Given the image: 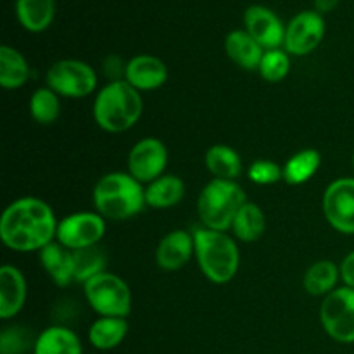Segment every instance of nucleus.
I'll use <instances>...</instances> for the list:
<instances>
[{"label": "nucleus", "instance_id": "1", "mask_svg": "<svg viewBox=\"0 0 354 354\" xmlns=\"http://www.w3.org/2000/svg\"><path fill=\"white\" fill-rule=\"evenodd\" d=\"M57 218L45 201L21 197L3 209L0 218V239L16 252H40L55 241Z\"/></svg>", "mask_w": 354, "mask_h": 354}, {"label": "nucleus", "instance_id": "2", "mask_svg": "<svg viewBox=\"0 0 354 354\" xmlns=\"http://www.w3.org/2000/svg\"><path fill=\"white\" fill-rule=\"evenodd\" d=\"M144 113L140 92L124 80L109 82L93 100V120L107 133H123L138 123Z\"/></svg>", "mask_w": 354, "mask_h": 354}, {"label": "nucleus", "instance_id": "3", "mask_svg": "<svg viewBox=\"0 0 354 354\" xmlns=\"http://www.w3.org/2000/svg\"><path fill=\"white\" fill-rule=\"evenodd\" d=\"M93 206L104 220H130L145 204V189L130 173L113 171L104 175L93 187Z\"/></svg>", "mask_w": 354, "mask_h": 354}, {"label": "nucleus", "instance_id": "4", "mask_svg": "<svg viewBox=\"0 0 354 354\" xmlns=\"http://www.w3.org/2000/svg\"><path fill=\"white\" fill-rule=\"evenodd\" d=\"M196 244V259L203 275L209 282L223 286L232 282L239 272L241 252L235 239L227 232L196 228L192 232Z\"/></svg>", "mask_w": 354, "mask_h": 354}, {"label": "nucleus", "instance_id": "5", "mask_svg": "<svg viewBox=\"0 0 354 354\" xmlns=\"http://www.w3.org/2000/svg\"><path fill=\"white\" fill-rule=\"evenodd\" d=\"M248 203L244 189L235 180L213 178L203 187L197 199V213L204 228L232 230L235 214Z\"/></svg>", "mask_w": 354, "mask_h": 354}, {"label": "nucleus", "instance_id": "6", "mask_svg": "<svg viewBox=\"0 0 354 354\" xmlns=\"http://www.w3.org/2000/svg\"><path fill=\"white\" fill-rule=\"evenodd\" d=\"M83 290L90 308L100 317H130L131 290L121 277L100 272L83 283Z\"/></svg>", "mask_w": 354, "mask_h": 354}, {"label": "nucleus", "instance_id": "7", "mask_svg": "<svg viewBox=\"0 0 354 354\" xmlns=\"http://www.w3.org/2000/svg\"><path fill=\"white\" fill-rule=\"evenodd\" d=\"M47 86L59 97L83 99L95 92L97 73L92 66L78 59H61L48 68Z\"/></svg>", "mask_w": 354, "mask_h": 354}, {"label": "nucleus", "instance_id": "8", "mask_svg": "<svg viewBox=\"0 0 354 354\" xmlns=\"http://www.w3.org/2000/svg\"><path fill=\"white\" fill-rule=\"evenodd\" d=\"M325 334L339 344H354V289L341 287L325 296L320 306Z\"/></svg>", "mask_w": 354, "mask_h": 354}, {"label": "nucleus", "instance_id": "9", "mask_svg": "<svg viewBox=\"0 0 354 354\" xmlns=\"http://www.w3.org/2000/svg\"><path fill=\"white\" fill-rule=\"evenodd\" d=\"M106 234V220L99 213L83 211L62 218L57 225L55 241L69 251L97 248Z\"/></svg>", "mask_w": 354, "mask_h": 354}, {"label": "nucleus", "instance_id": "10", "mask_svg": "<svg viewBox=\"0 0 354 354\" xmlns=\"http://www.w3.org/2000/svg\"><path fill=\"white\" fill-rule=\"evenodd\" d=\"M168 166V149L159 138L147 137L138 140L128 154V173L137 182L152 183L161 178Z\"/></svg>", "mask_w": 354, "mask_h": 354}, {"label": "nucleus", "instance_id": "11", "mask_svg": "<svg viewBox=\"0 0 354 354\" xmlns=\"http://www.w3.org/2000/svg\"><path fill=\"white\" fill-rule=\"evenodd\" d=\"M325 37V21L318 10H303L286 26L283 48L290 55H308L322 44Z\"/></svg>", "mask_w": 354, "mask_h": 354}, {"label": "nucleus", "instance_id": "12", "mask_svg": "<svg viewBox=\"0 0 354 354\" xmlns=\"http://www.w3.org/2000/svg\"><path fill=\"white\" fill-rule=\"evenodd\" d=\"M324 214L334 230L354 235V178H337L325 189Z\"/></svg>", "mask_w": 354, "mask_h": 354}, {"label": "nucleus", "instance_id": "13", "mask_svg": "<svg viewBox=\"0 0 354 354\" xmlns=\"http://www.w3.org/2000/svg\"><path fill=\"white\" fill-rule=\"evenodd\" d=\"M244 26L265 50L280 48L286 41V26L280 17L265 6H249L244 12Z\"/></svg>", "mask_w": 354, "mask_h": 354}, {"label": "nucleus", "instance_id": "14", "mask_svg": "<svg viewBox=\"0 0 354 354\" xmlns=\"http://www.w3.org/2000/svg\"><path fill=\"white\" fill-rule=\"evenodd\" d=\"M196 254L194 235L187 230H173L161 239L156 249V263L165 272L183 268Z\"/></svg>", "mask_w": 354, "mask_h": 354}, {"label": "nucleus", "instance_id": "15", "mask_svg": "<svg viewBox=\"0 0 354 354\" xmlns=\"http://www.w3.org/2000/svg\"><path fill=\"white\" fill-rule=\"evenodd\" d=\"M168 80V68L156 55L140 54L127 62L124 82L130 83L138 92H149L162 86Z\"/></svg>", "mask_w": 354, "mask_h": 354}, {"label": "nucleus", "instance_id": "16", "mask_svg": "<svg viewBox=\"0 0 354 354\" xmlns=\"http://www.w3.org/2000/svg\"><path fill=\"white\" fill-rule=\"evenodd\" d=\"M28 286L23 272L12 265L0 268V318L10 320L26 303Z\"/></svg>", "mask_w": 354, "mask_h": 354}, {"label": "nucleus", "instance_id": "17", "mask_svg": "<svg viewBox=\"0 0 354 354\" xmlns=\"http://www.w3.org/2000/svg\"><path fill=\"white\" fill-rule=\"evenodd\" d=\"M40 263L47 275L50 277L52 282L59 287H66L71 282H76V268H75V256L73 251L66 249L64 245L54 241L47 248L38 252Z\"/></svg>", "mask_w": 354, "mask_h": 354}, {"label": "nucleus", "instance_id": "18", "mask_svg": "<svg viewBox=\"0 0 354 354\" xmlns=\"http://www.w3.org/2000/svg\"><path fill=\"white\" fill-rule=\"evenodd\" d=\"M227 55L245 71H258L265 48L251 37L245 30H234L225 38Z\"/></svg>", "mask_w": 354, "mask_h": 354}, {"label": "nucleus", "instance_id": "19", "mask_svg": "<svg viewBox=\"0 0 354 354\" xmlns=\"http://www.w3.org/2000/svg\"><path fill=\"white\" fill-rule=\"evenodd\" d=\"M33 354H83V346L71 328L52 325L37 335Z\"/></svg>", "mask_w": 354, "mask_h": 354}, {"label": "nucleus", "instance_id": "20", "mask_svg": "<svg viewBox=\"0 0 354 354\" xmlns=\"http://www.w3.org/2000/svg\"><path fill=\"white\" fill-rule=\"evenodd\" d=\"M185 196V183L176 175H162L145 187V204L154 209H169Z\"/></svg>", "mask_w": 354, "mask_h": 354}, {"label": "nucleus", "instance_id": "21", "mask_svg": "<svg viewBox=\"0 0 354 354\" xmlns=\"http://www.w3.org/2000/svg\"><path fill=\"white\" fill-rule=\"evenodd\" d=\"M127 335V318L100 317L88 328V342L99 351H111V349L118 348Z\"/></svg>", "mask_w": 354, "mask_h": 354}, {"label": "nucleus", "instance_id": "22", "mask_svg": "<svg viewBox=\"0 0 354 354\" xmlns=\"http://www.w3.org/2000/svg\"><path fill=\"white\" fill-rule=\"evenodd\" d=\"M16 14L24 30L40 33L54 21L55 0H16Z\"/></svg>", "mask_w": 354, "mask_h": 354}, {"label": "nucleus", "instance_id": "23", "mask_svg": "<svg viewBox=\"0 0 354 354\" xmlns=\"http://www.w3.org/2000/svg\"><path fill=\"white\" fill-rule=\"evenodd\" d=\"M206 168L214 178L237 180L242 173V159L234 147L225 144L211 145L204 156Z\"/></svg>", "mask_w": 354, "mask_h": 354}, {"label": "nucleus", "instance_id": "24", "mask_svg": "<svg viewBox=\"0 0 354 354\" xmlns=\"http://www.w3.org/2000/svg\"><path fill=\"white\" fill-rule=\"evenodd\" d=\"M30 78V66L19 50L9 45L0 47V85L6 90H17Z\"/></svg>", "mask_w": 354, "mask_h": 354}, {"label": "nucleus", "instance_id": "25", "mask_svg": "<svg viewBox=\"0 0 354 354\" xmlns=\"http://www.w3.org/2000/svg\"><path fill=\"white\" fill-rule=\"evenodd\" d=\"M266 230V218L261 207L256 203H248L235 214L232 232L242 242H256L263 237Z\"/></svg>", "mask_w": 354, "mask_h": 354}, {"label": "nucleus", "instance_id": "26", "mask_svg": "<svg viewBox=\"0 0 354 354\" xmlns=\"http://www.w3.org/2000/svg\"><path fill=\"white\" fill-rule=\"evenodd\" d=\"M341 279V270L335 263L328 261V259H322V261L313 263L304 273L303 286L304 290L311 296H328L332 290L337 289V282Z\"/></svg>", "mask_w": 354, "mask_h": 354}, {"label": "nucleus", "instance_id": "27", "mask_svg": "<svg viewBox=\"0 0 354 354\" xmlns=\"http://www.w3.org/2000/svg\"><path fill=\"white\" fill-rule=\"evenodd\" d=\"M322 156L317 149H303L283 165V180L289 185H303L320 169Z\"/></svg>", "mask_w": 354, "mask_h": 354}, {"label": "nucleus", "instance_id": "28", "mask_svg": "<svg viewBox=\"0 0 354 354\" xmlns=\"http://www.w3.org/2000/svg\"><path fill=\"white\" fill-rule=\"evenodd\" d=\"M30 113L37 123L52 124L61 113L59 95L48 86L37 88L30 99Z\"/></svg>", "mask_w": 354, "mask_h": 354}, {"label": "nucleus", "instance_id": "29", "mask_svg": "<svg viewBox=\"0 0 354 354\" xmlns=\"http://www.w3.org/2000/svg\"><path fill=\"white\" fill-rule=\"evenodd\" d=\"M259 75L268 83H279L287 78L290 71V57L282 48H273V50H265V55L259 64Z\"/></svg>", "mask_w": 354, "mask_h": 354}, {"label": "nucleus", "instance_id": "30", "mask_svg": "<svg viewBox=\"0 0 354 354\" xmlns=\"http://www.w3.org/2000/svg\"><path fill=\"white\" fill-rule=\"evenodd\" d=\"M75 256V268H76V282H83L95 277L97 273L106 272V258L97 248L82 249V251H73Z\"/></svg>", "mask_w": 354, "mask_h": 354}, {"label": "nucleus", "instance_id": "31", "mask_svg": "<svg viewBox=\"0 0 354 354\" xmlns=\"http://www.w3.org/2000/svg\"><path fill=\"white\" fill-rule=\"evenodd\" d=\"M33 346L26 328L6 327L0 334V354H24L30 348L33 351Z\"/></svg>", "mask_w": 354, "mask_h": 354}, {"label": "nucleus", "instance_id": "32", "mask_svg": "<svg viewBox=\"0 0 354 354\" xmlns=\"http://www.w3.org/2000/svg\"><path fill=\"white\" fill-rule=\"evenodd\" d=\"M248 176L256 185H273L283 180V168L270 159H258L249 166Z\"/></svg>", "mask_w": 354, "mask_h": 354}, {"label": "nucleus", "instance_id": "33", "mask_svg": "<svg viewBox=\"0 0 354 354\" xmlns=\"http://www.w3.org/2000/svg\"><path fill=\"white\" fill-rule=\"evenodd\" d=\"M339 270H341V280L344 282V286L354 289V251L342 259Z\"/></svg>", "mask_w": 354, "mask_h": 354}, {"label": "nucleus", "instance_id": "34", "mask_svg": "<svg viewBox=\"0 0 354 354\" xmlns=\"http://www.w3.org/2000/svg\"><path fill=\"white\" fill-rule=\"evenodd\" d=\"M339 2L341 0H315V10H318L320 14L330 12L339 6Z\"/></svg>", "mask_w": 354, "mask_h": 354}, {"label": "nucleus", "instance_id": "35", "mask_svg": "<svg viewBox=\"0 0 354 354\" xmlns=\"http://www.w3.org/2000/svg\"><path fill=\"white\" fill-rule=\"evenodd\" d=\"M353 168H354V152H353Z\"/></svg>", "mask_w": 354, "mask_h": 354}]
</instances>
